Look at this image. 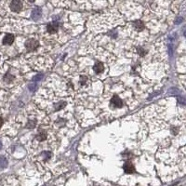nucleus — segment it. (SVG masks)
Here are the masks:
<instances>
[{"instance_id": "f257e3e1", "label": "nucleus", "mask_w": 186, "mask_h": 186, "mask_svg": "<svg viewBox=\"0 0 186 186\" xmlns=\"http://www.w3.org/2000/svg\"><path fill=\"white\" fill-rule=\"evenodd\" d=\"M38 46V41L34 38L28 39L25 42V48L28 51H34Z\"/></svg>"}, {"instance_id": "f03ea898", "label": "nucleus", "mask_w": 186, "mask_h": 186, "mask_svg": "<svg viewBox=\"0 0 186 186\" xmlns=\"http://www.w3.org/2000/svg\"><path fill=\"white\" fill-rule=\"evenodd\" d=\"M9 8L11 10L14 11V12H20L23 8V3L21 1H19V0H13V1L10 3Z\"/></svg>"}, {"instance_id": "7ed1b4c3", "label": "nucleus", "mask_w": 186, "mask_h": 186, "mask_svg": "<svg viewBox=\"0 0 186 186\" xmlns=\"http://www.w3.org/2000/svg\"><path fill=\"white\" fill-rule=\"evenodd\" d=\"M59 22L58 21H51L46 25V30L50 34H54L59 30Z\"/></svg>"}, {"instance_id": "20e7f679", "label": "nucleus", "mask_w": 186, "mask_h": 186, "mask_svg": "<svg viewBox=\"0 0 186 186\" xmlns=\"http://www.w3.org/2000/svg\"><path fill=\"white\" fill-rule=\"evenodd\" d=\"M111 104L114 108H121L123 106V102H122V100L119 97L114 96L111 100Z\"/></svg>"}, {"instance_id": "39448f33", "label": "nucleus", "mask_w": 186, "mask_h": 186, "mask_svg": "<svg viewBox=\"0 0 186 186\" xmlns=\"http://www.w3.org/2000/svg\"><path fill=\"white\" fill-rule=\"evenodd\" d=\"M123 168H124L125 172H127V173H133V172L135 171L134 166H133V164H132L131 162H129V161H127V162L125 163Z\"/></svg>"}, {"instance_id": "423d86ee", "label": "nucleus", "mask_w": 186, "mask_h": 186, "mask_svg": "<svg viewBox=\"0 0 186 186\" xmlns=\"http://www.w3.org/2000/svg\"><path fill=\"white\" fill-rule=\"evenodd\" d=\"M14 41V36L12 34H6V36L3 38V44L4 45H11Z\"/></svg>"}, {"instance_id": "0eeeda50", "label": "nucleus", "mask_w": 186, "mask_h": 186, "mask_svg": "<svg viewBox=\"0 0 186 186\" xmlns=\"http://www.w3.org/2000/svg\"><path fill=\"white\" fill-rule=\"evenodd\" d=\"M94 70H95V72L97 74H101L103 72V70H104V66L103 64L101 62H96V64L94 66Z\"/></svg>"}, {"instance_id": "6e6552de", "label": "nucleus", "mask_w": 186, "mask_h": 186, "mask_svg": "<svg viewBox=\"0 0 186 186\" xmlns=\"http://www.w3.org/2000/svg\"><path fill=\"white\" fill-rule=\"evenodd\" d=\"M40 15H41V9H40L39 8L34 9L32 12V18L34 20H37V19L40 18Z\"/></svg>"}, {"instance_id": "1a4fd4ad", "label": "nucleus", "mask_w": 186, "mask_h": 186, "mask_svg": "<svg viewBox=\"0 0 186 186\" xmlns=\"http://www.w3.org/2000/svg\"><path fill=\"white\" fill-rule=\"evenodd\" d=\"M8 166V160L4 156H0V167H6Z\"/></svg>"}, {"instance_id": "9d476101", "label": "nucleus", "mask_w": 186, "mask_h": 186, "mask_svg": "<svg viewBox=\"0 0 186 186\" xmlns=\"http://www.w3.org/2000/svg\"><path fill=\"white\" fill-rule=\"evenodd\" d=\"M3 123H4V120H3L1 117H0V127H1L3 126Z\"/></svg>"}, {"instance_id": "9b49d317", "label": "nucleus", "mask_w": 186, "mask_h": 186, "mask_svg": "<svg viewBox=\"0 0 186 186\" xmlns=\"http://www.w3.org/2000/svg\"><path fill=\"white\" fill-rule=\"evenodd\" d=\"M1 146H2V144H1V142H0V148H1Z\"/></svg>"}]
</instances>
